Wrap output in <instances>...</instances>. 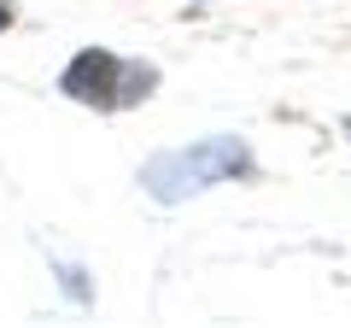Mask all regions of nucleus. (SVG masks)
Returning <instances> with one entry per match:
<instances>
[{
  "mask_svg": "<svg viewBox=\"0 0 351 328\" xmlns=\"http://www.w3.org/2000/svg\"><path fill=\"white\" fill-rule=\"evenodd\" d=\"M339 129H346V135H351V117H339Z\"/></svg>",
  "mask_w": 351,
  "mask_h": 328,
  "instance_id": "39448f33",
  "label": "nucleus"
},
{
  "mask_svg": "<svg viewBox=\"0 0 351 328\" xmlns=\"http://www.w3.org/2000/svg\"><path fill=\"white\" fill-rule=\"evenodd\" d=\"M0 30H12V0H0Z\"/></svg>",
  "mask_w": 351,
  "mask_h": 328,
  "instance_id": "20e7f679",
  "label": "nucleus"
},
{
  "mask_svg": "<svg viewBox=\"0 0 351 328\" xmlns=\"http://www.w3.org/2000/svg\"><path fill=\"white\" fill-rule=\"evenodd\" d=\"M234 176H252V147L240 135H205L193 147H170L141 164V188L158 205H182V200L217 188V182H234Z\"/></svg>",
  "mask_w": 351,
  "mask_h": 328,
  "instance_id": "f257e3e1",
  "label": "nucleus"
},
{
  "mask_svg": "<svg viewBox=\"0 0 351 328\" xmlns=\"http://www.w3.org/2000/svg\"><path fill=\"white\" fill-rule=\"evenodd\" d=\"M152 82H158V71H152V65H123V100H117V106L147 100V94H152Z\"/></svg>",
  "mask_w": 351,
  "mask_h": 328,
  "instance_id": "7ed1b4c3",
  "label": "nucleus"
},
{
  "mask_svg": "<svg viewBox=\"0 0 351 328\" xmlns=\"http://www.w3.org/2000/svg\"><path fill=\"white\" fill-rule=\"evenodd\" d=\"M59 89H64V100H76V106L117 112V100H123V59L106 53V47H82L71 65H64Z\"/></svg>",
  "mask_w": 351,
  "mask_h": 328,
  "instance_id": "f03ea898",
  "label": "nucleus"
}]
</instances>
